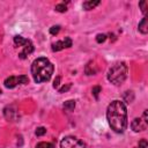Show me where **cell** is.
<instances>
[{
    "label": "cell",
    "instance_id": "obj_4",
    "mask_svg": "<svg viewBox=\"0 0 148 148\" xmlns=\"http://www.w3.org/2000/svg\"><path fill=\"white\" fill-rule=\"evenodd\" d=\"M60 147L61 148H88V146L80 139L75 136H65L60 141Z\"/></svg>",
    "mask_w": 148,
    "mask_h": 148
},
{
    "label": "cell",
    "instance_id": "obj_6",
    "mask_svg": "<svg viewBox=\"0 0 148 148\" xmlns=\"http://www.w3.org/2000/svg\"><path fill=\"white\" fill-rule=\"evenodd\" d=\"M3 116L8 121H17L20 119V114L17 109L14 105H8L3 109Z\"/></svg>",
    "mask_w": 148,
    "mask_h": 148
},
{
    "label": "cell",
    "instance_id": "obj_18",
    "mask_svg": "<svg viewBox=\"0 0 148 148\" xmlns=\"http://www.w3.org/2000/svg\"><path fill=\"white\" fill-rule=\"evenodd\" d=\"M45 133H46V128L43 127V126L37 127V130H36V132H35V134H36L37 136H42V135H44Z\"/></svg>",
    "mask_w": 148,
    "mask_h": 148
},
{
    "label": "cell",
    "instance_id": "obj_26",
    "mask_svg": "<svg viewBox=\"0 0 148 148\" xmlns=\"http://www.w3.org/2000/svg\"><path fill=\"white\" fill-rule=\"evenodd\" d=\"M0 94H1V89H0Z\"/></svg>",
    "mask_w": 148,
    "mask_h": 148
},
{
    "label": "cell",
    "instance_id": "obj_1",
    "mask_svg": "<svg viewBox=\"0 0 148 148\" xmlns=\"http://www.w3.org/2000/svg\"><path fill=\"white\" fill-rule=\"evenodd\" d=\"M106 119L113 132L124 133L127 127V110L124 102L112 101L106 109Z\"/></svg>",
    "mask_w": 148,
    "mask_h": 148
},
{
    "label": "cell",
    "instance_id": "obj_23",
    "mask_svg": "<svg viewBox=\"0 0 148 148\" xmlns=\"http://www.w3.org/2000/svg\"><path fill=\"white\" fill-rule=\"evenodd\" d=\"M69 88H71V83H67L66 86H62V87L59 89V92H65V91H67Z\"/></svg>",
    "mask_w": 148,
    "mask_h": 148
},
{
    "label": "cell",
    "instance_id": "obj_22",
    "mask_svg": "<svg viewBox=\"0 0 148 148\" xmlns=\"http://www.w3.org/2000/svg\"><path fill=\"white\" fill-rule=\"evenodd\" d=\"M148 147V142L146 139H141L139 141V148H147Z\"/></svg>",
    "mask_w": 148,
    "mask_h": 148
},
{
    "label": "cell",
    "instance_id": "obj_11",
    "mask_svg": "<svg viewBox=\"0 0 148 148\" xmlns=\"http://www.w3.org/2000/svg\"><path fill=\"white\" fill-rule=\"evenodd\" d=\"M138 28H139V31H140L141 34H143V35H146V34L148 32V20H147L146 16L139 22Z\"/></svg>",
    "mask_w": 148,
    "mask_h": 148
},
{
    "label": "cell",
    "instance_id": "obj_14",
    "mask_svg": "<svg viewBox=\"0 0 148 148\" xmlns=\"http://www.w3.org/2000/svg\"><path fill=\"white\" fill-rule=\"evenodd\" d=\"M123 98H124V101H125L126 103H132L133 99H134V94H133V91H130V90H128V91H125Z\"/></svg>",
    "mask_w": 148,
    "mask_h": 148
},
{
    "label": "cell",
    "instance_id": "obj_7",
    "mask_svg": "<svg viewBox=\"0 0 148 148\" xmlns=\"http://www.w3.org/2000/svg\"><path fill=\"white\" fill-rule=\"evenodd\" d=\"M21 47H22V51L18 53V57L21 58V59H25L30 53H32V51H34V44L31 43V40L30 39H25V42L21 45Z\"/></svg>",
    "mask_w": 148,
    "mask_h": 148
},
{
    "label": "cell",
    "instance_id": "obj_9",
    "mask_svg": "<svg viewBox=\"0 0 148 148\" xmlns=\"http://www.w3.org/2000/svg\"><path fill=\"white\" fill-rule=\"evenodd\" d=\"M131 128L134 132H142L147 130V123L141 118H134L131 123Z\"/></svg>",
    "mask_w": 148,
    "mask_h": 148
},
{
    "label": "cell",
    "instance_id": "obj_16",
    "mask_svg": "<svg viewBox=\"0 0 148 148\" xmlns=\"http://www.w3.org/2000/svg\"><path fill=\"white\" fill-rule=\"evenodd\" d=\"M56 10L59 12V13H65L67 10V6L65 5V2L58 3V5H56Z\"/></svg>",
    "mask_w": 148,
    "mask_h": 148
},
{
    "label": "cell",
    "instance_id": "obj_19",
    "mask_svg": "<svg viewBox=\"0 0 148 148\" xmlns=\"http://www.w3.org/2000/svg\"><path fill=\"white\" fill-rule=\"evenodd\" d=\"M139 7L141 8V12L146 15V13H147V1H145V0L140 1V2H139Z\"/></svg>",
    "mask_w": 148,
    "mask_h": 148
},
{
    "label": "cell",
    "instance_id": "obj_13",
    "mask_svg": "<svg viewBox=\"0 0 148 148\" xmlns=\"http://www.w3.org/2000/svg\"><path fill=\"white\" fill-rule=\"evenodd\" d=\"M62 108H64V110H66V111H72V110H74V108H75V101H73V99L66 101V102L64 103Z\"/></svg>",
    "mask_w": 148,
    "mask_h": 148
},
{
    "label": "cell",
    "instance_id": "obj_21",
    "mask_svg": "<svg viewBox=\"0 0 148 148\" xmlns=\"http://www.w3.org/2000/svg\"><path fill=\"white\" fill-rule=\"evenodd\" d=\"M60 31V25H53L50 28V34L51 35H57Z\"/></svg>",
    "mask_w": 148,
    "mask_h": 148
},
{
    "label": "cell",
    "instance_id": "obj_5",
    "mask_svg": "<svg viewBox=\"0 0 148 148\" xmlns=\"http://www.w3.org/2000/svg\"><path fill=\"white\" fill-rule=\"evenodd\" d=\"M28 82H29V79H28L27 75H18V76H14L13 75V76H8L5 80L3 84H5L6 88L12 89V88H15L18 84H27Z\"/></svg>",
    "mask_w": 148,
    "mask_h": 148
},
{
    "label": "cell",
    "instance_id": "obj_12",
    "mask_svg": "<svg viewBox=\"0 0 148 148\" xmlns=\"http://www.w3.org/2000/svg\"><path fill=\"white\" fill-rule=\"evenodd\" d=\"M98 5H99V1H98V0H95V1L89 0V1H84V2L82 3V7H83L86 10H90V9L95 8L96 6H98Z\"/></svg>",
    "mask_w": 148,
    "mask_h": 148
},
{
    "label": "cell",
    "instance_id": "obj_10",
    "mask_svg": "<svg viewBox=\"0 0 148 148\" xmlns=\"http://www.w3.org/2000/svg\"><path fill=\"white\" fill-rule=\"evenodd\" d=\"M84 72H86L87 75H94V74H96L97 73V67H96L95 62L94 61H89L86 65V67H84Z\"/></svg>",
    "mask_w": 148,
    "mask_h": 148
},
{
    "label": "cell",
    "instance_id": "obj_8",
    "mask_svg": "<svg viewBox=\"0 0 148 148\" xmlns=\"http://www.w3.org/2000/svg\"><path fill=\"white\" fill-rule=\"evenodd\" d=\"M72 44H73V42H72V39L71 38H68V37H66L65 39H62V40H58V42H56V43H53L52 44V51H60V50H64V49H67V47H71L72 46Z\"/></svg>",
    "mask_w": 148,
    "mask_h": 148
},
{
    "label": "cell",
    "instance_id": "obj_25",
    "mask_svg": "<svg viewBox=\"0 0 148 148\" xmlns=\"http://www.w3.org/2000/svg\"><path fill=\"white\" fill-rule=\"evenodd\" d=\"M147 114H148V110H145V112H143V118H142V119H143L146 123L148 121V117H147Z\"/></svg>",
    "mask_w": 148,
    "mask_h": 148
},
{
    "label": "cell",
    "instance_id": "obj_20",
    "mask_svg": "<svg viewBox=\"0 0 148 148\" xmlns=\"http://www.w3.org/2000/svg\"><path fill=\"white\" fill-rule=\"evenodd\" d=\"M105 39H106V35H104V34H98L97 36H96V42L97 43H103V42H105Z\"/></svg>",
    "mask_w": 148,
    "mask_h": 148
},
{
    "label": "cell",
    "instance_id": "obj_15",
    "mask_svg": "<svg viewBox=\"0 0 148 148\" xmlns=\"http://www.w3.org/2000/svg\"><path fill=\"white\" fill-rule=\"evenodd\" d=\"M36 148H54V145L51 142H38Z\"/></svg>",
    "mask_w": 148,
    "mask_h": 148
},
{
    "label": "cell",
    "instance_id": "obj_3",
    "mask_svg": "<svg viewBox=\"0 0 148 148\" xmlns=\"http://www.w3.org/2000/svg\"><path fill=\"white\" fill-rule=\"evenodd\" d=\"M127 73H128V68H127L126 64L125 62H117L109 69L108 80L111 83H113L114 86H119L126 80Z\"/></svg>",
    "mask_w": 148,
    "mask_h": 148
},
{
    "label": "cell",
    "instance_id": "obj_2",
    "mask_svg": "<svg viewBox=\"0 0 148 148\" xmlns=\"http://www.w3.org/2000/svg\"><path fill=\"white\" fill-rule=\"evenodd\" d=\"M53 65L46 58H37L32 61L31 74L36 83L47 82L53 74Z\"/></svg>",
    "mask_w": 148,
    "mask_h": 148
},
{
    "label": "cell",
    "instance_id": "obj_24",
    "mask_svg": "<svg viewBox=\"0 0 148 148\" xmlns=\"http://www.w3.org/2000/svg\"><path fill=\"white\" fill-rule=\"evenodd\" d=\"M59 84H60V76H57L56 80H54V82H53V88H58Z\"/></svg>",
    "mask_w": 148,
    "mask_h": 148
},
{
    "label": "cell",
    "instance_id": "obj_17",
    "mask_svg": "<svg viewBox=\"0 0 148 148\" xmlns=\"http://www.w3.org/2000/svg\"><path fill=\"white\" fill-rule=\"evenodd\" d=\"M101 90H102V88L99 87V86H95L94 88H92V90H91V92H92V95H94V97L97 99L98 98V94L101 92Z\"/></svg>",
    "mask_w": 148,
    "mask_h": 148
}]
</instances>
